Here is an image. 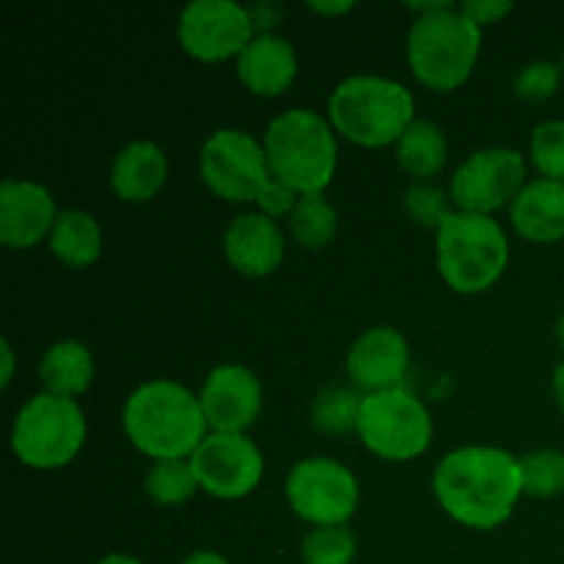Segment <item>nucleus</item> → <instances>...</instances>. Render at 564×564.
Listing matches in <instances>:
<instances>
[{"mask_svg": "<svg viewBox=\"0 0 564 564\" xmlns=\"http://www.w3.org/2000/svg\"><path fill=\"white\" fill-rule=\"evenodd\" d=\"M204 185L229 204H257L259 193L273 176L264 147L242 130H218L204 141L198 154Z\"/></svg>", "mask_w": 564, "mask_h": 564, "instance_id": "10", "label": "nucleus"}, {"mask_svg": "<svg viewBox=\"0 0 564 564\" xmlns=\"http://www.w3.org/2000/svg\"><path fill=\"white\" fill-rule=\"evenodd\" d=\"M165 180H169V158L152 141L127 143L110 165V187L121 202H152Z\"/></svg>", "mask_w": 564, "mask_h": 564, "instance_id": "20", "label": "nucleus"}, {"mask_svg": "<svg viewBox=\"0 0 564 564\" xmlns=\"http://www.w3.org/2000/svg\"><path fill=\"white\" fill-rule=\"evenodd\" d=\"M251 9L235 0H193L182 9L176 22V39L191 58L202 64L240 58L251 44L253 33Z\"/></svg>", "mask_w": 564, "mask_h": 564, "instance_id": "11", "label": "nucleus"}, {"mask_svg": "<svg viewBox=\"0 0 564 564\" xmlns=\"http://www.w3.org/2000/svg\"><path fill=\"white\" fill-rule=\"evenodd\" d=\"M336 231H339V215L325 193H308L297 198L290 215V235L295 237L297 246L308 251H323L334 242Z\"/></svg>", "mask_w": 564, "mask_h": 564, "instance_id": "24", "label": "nucleus"}, {"mask_svg": "<svg viewBox=\"0 0 564 564\" xmlns=\"http://www.w3.org/2000/svg\"><path fill=\"white\" fill-rule=\"evenodd\" d=\"M224 253L231 268L246 279H268L284 262V231L268 215L242 213L226 229Z\"/></svg>", "mask_w": 564, "mask_h": 564, "instance_id": "17", "label": "nucleus"}, {"mask_svg": "<svg viewBox=\"0 0 564 564\" xmlns=\"http://www.w3.org/2000/svg\"><path fill=\"white\" fill-rule=\"evenodd\" d=\"M58 209L44 185L31 180H3L0 185V242L11 251L36 248L53 231Z\"/></svg>", "mask_w": 564, "mask_h": 564, "instance_id": "16", "label": "nucleus"}, {"mask_svg": "<svg viewBox=\"0 0 564 564\" xmlns=\"http://www.w3.org/2000/svg\"><path fill=\"white\" fill-rule=\"evenodd\" d=\"M306 9L314 11V14H323V17H341V14H347V11L356 9V3H350V0H341V3H325V0H308Z\"/></svg>", "mask_w": 564, "mask_h": 564, "instance_id": "34", "label": "nucleus"}, {"mask_svg": "<svg viewBox=\"0 0 564 564\" xmlns=\"http://www.w3.org/2000/svg\"><path fill=\"white\" fill-rule=\"evenodd\" d=\"M297 193L295 191H290V187L286 185H281L279 180H270L268 185L262 187V193H259V198H257V207H259V213L262 215H268V218H290L292 215V209H295V204H297Z\"/></svg>", "mask_w": 564, "mask_h": 564, "instance_id": "32", "label": "nucleus"}, {"mask_svg": "<svg viewBox=\"0 0 564 564\" xmlns=\"http://www.w3.org/2000/svg\"><path fill=\"white\" fill-rule=\"evenodd\" d=\"M127 441L158 460H191L209 435L202 400L174 380H152L127 397L121 411Z\"/></svg>", "mask_w": 564, "mask_h": 564, "instance_id": "2", "label": "nucleus"}, {"mask_svg": "<svg viewBox=\"0 0 564 564\" xmlns=\"http://www.w3.org/2000/svg\"><path fill=\"white\" fill-rule=\"evenodd\" d=\"M435 262L441 279L457 295H479L505 275L510 242L490 215L455 213L435 231Z\"/></svg>", "mask_w": 564, "mask_h": 564, "instance_id": "5", "label": "nucleus"}, {"mask_svg": "<svg viewBox=\"0 0 564 564\" xmlns=\"http://www.w3.org/2000/svg\"><path fill=\"white\" fill-rule=\"evenodd\" d=\"M182 564H229V560H226V556H220L218 551H193L191 556H187L185 562Z\"/></svg>", "mask_w": 564, "mask_h": 564, "instance_id": "36", "label": "nucleus"}, {"mask_svg": "<svg viewBox=\"0 0 564 564\" xmlns=\"http://www.w3.org/2000/svg\"><path fill=\"white\" fill-rule=\"evenodd\" d=\"M512 229L529 242L551 246L564 240V182L532 180L510 204Z\"/></svg>", "mask_w": 564, "mask_h": 564, "instance_id": "19", "label": "nucleus"}, {"mask_svg": "<svg viewBox=\"0 0 564 564\" xmlns=\"http://www.w3.org/2000/svg\"><path fill=\"white\" fill-rule=\"evenodd\" d=\"M433 494L452 521L490 532L510 521L523 496L521 460L499 446H463L438 463Z\"/></svg>", "mask_w": 564, "mask_h": 564, "instance_id": "1", "label": "nucleus"}, {"mask_svg": "<svg viewBox=\"0 0 564 564\" xmlns=\"http://www.w3.org/2000/svg\"><path fill=\"white\" fill-rule=\"evenodd\" d=\"M394 158L408 176H413L416 182H430L444 171L446 158H449L444 130L435 121L416 119L397 141Z\"/></svg>", "mask_w": 564, "mask_h": 564, "instance_id": "23", "label": "nucleus"}, {"mask_svg": "<svg viewBox=\"0 0 564 564\" xmlns=\"http://www.w3.org/2000/svg\"><path fill=\"white\" fill-rule=\"evenodd\" d=\"M198 400L209 433H246L262 413V383L242 364H220L207 375Z\"/></svg>", "mask_w": 564, "mask_h": 564, "instance_id": "14", "label": "nucleus"}, {"mask_svg": "<svg viewBox=\"0 0 564 564\" xmlns=\"http://www.w3.org/2000/svg\"><path fill=\"white\" fill-rule=\"evenodd\" d=\"M39 380L44 391L55 397H75L86 394L94 380V356L83 341L64 339L55 341L39 364Z\"/></svg>", "mask_w": 564, "mask_h": 564, "instance_id": "21", "label": "nucleus"}, {"mask_svg": "<svg viewBox=\"0 0 564 564\" xmlns=\"http://www.w3.org/2000/svg\"><path fill=\"white\" fill-rule=\"evenodd\" d=\"M237 77L257 97H281L297 77L295 47L275 33H257L237 58Z\"/></svg>", "mask_w": 564, "mask_h": 564, "instance_id": "18", "label": "nucleus"}, {"mask_svg": "<svg viewBox=\"0 0 564 564\" xmlns=\"http://www.w3.org/2000/svg\"><path fill=\"white\" fill-rule=\"evenodd\" d=\"M286 505L301 521L317 527H347L361 501L358 479L334 457H306L286 474Z\"/></svg>", "mask_w": 564, "mask_h": 564, "instance_id": "9", "label": "nucleus"}, {"mask_svg": "<svg viewBox=\"0 0 564 564\" xmlns=\"http://www.w3.org/2000/svg\"><path fill=\"white\" fill-rule=\"evenodd\" d=\"M358 540L347 527H317L303 538L301 556L306 564H352Z\"/></svg>", "mask_w": 564, "mask_h": 564, "instance_id": "28", "label": "nucleus"}, {"mask_svg": "<svg viewBox=\"0 0 564 564\" xmlns=\"http://www.w3.org/2000/svg\"><path fill=\"white\" fill-rule=\"evenodd\" d=\"M97 564H143V562L135 560V556H127V554H110V556H105V560H99Z\"/></svg>", "mask_w": 564, "mask_h": 564, "instance_id": "38", "label": "nucleus"}, {"mask_svg": "<svg viewBox=\"0 0 564 564\" xmlns=\"http://www.w3.org/2000/svg\"><path fill=\"white\" fill-rule=\"evenodd\" d=\"M198 488L215 499H246L264 477V455L246 433H209L191 455Z\"/></svg>", "mask_w": 564, "mask_h": 564, "instance_id": "13", "label": "nucleus"}, {"mask_svg": "<svg viewBox=\"0 0 564 564\" xmlns=\"http://www.w3.org/2000/svg\"><path fill=\"white\" fill-rule=\"evenodd\" d=\"M328 121L356 147H397L416 121V99L391 77L352 75L330 91Z\"/></svg>", "mask_w": 564, "mask_h": 564, "instance_id": "3", "label": "nucleus"}, {"mask_svg": "<svg viewBox=\"0 0 564 564\" xmlns=\"http://www.w3.org/2000/svg\"><path fill=\"white\" fill-rule=\"evenodd\" d=\"M560 69L549 61H534V64L523 66L521 75L516 80V91L518 97L532 99V102H540V99L554 97L556 88H560Z\"/></svg>", "mask_w": 564, "mask_h": 564, "instance_id": "31", "label": "nucleus"}, {"mask_svg": "<svg viewBox=\"0 0 564 564\" xmlns=\"http://www.w3.org/2000/svg\"><path fill=\"white\" fill-rule=\"evenodd\" d=\"M345 367L352 386L367 394L400 389L411 367V347L400 330L378 325L352 341Z\"/></svg>", "mask_w": 564, "mask_h": 564, "instance_id": "15", "label": "nucleus"}, {"mask_svg": "<svg viewBox=\"0 0 564 564\" xmlns=\"http://www.w3.org/2000/svg\"><path fill=\"white\" fill-rule=\"evenodd\" d=\"M86 444V416L75 400L36 394L20 408L11 427L17 460L36 471H55L77 457Z\"/></svg>", "mask_w": 564, "mask_h": 564, "instance_id": "7", "label": "nucleus"}, {"mask_svg": "<svg viewBox=\"0 0 564 564\" xmlns=\"http://www.w3.org/2000/svg\"><path fill=\"white\" fill-rule=\"evenodd\" d=\"M521 460L523 494L534 499H551L564 490V452L560 449H534Z\"/></svg>", "mask_w": 564, "mask_h": 564, "instance_id": "27", "label": "nucleus"}, {"mask_svg": "<svg viewBox=\"0 0 564 564\" xmlns=\"http://www.w3.org/2000/svg\"><path fill=\"white\" fill-rule=\"evenodd\" d=\"M147 496L158 507H182L196 496L198 479L193 474L191 460H158L143 479Z\"/></svg>", "mask_w": 564, "mask_h": 564, "instance_id": "25", "label": "nucleus"}, {"mask_svg": "<svg viewBox=\"0 0 564 564\" xmlns=\"http://www.w3.org/2000/svg\"><path fill=\"white\" fill-rule=\"evenodd\" d=\"M460 11L471 17L479 28H485L510 14L512 3H505V0H468V3H460Z\"/></svg>", "mask_w": 564, "mask_h": 564, "instance_id": "33", "label": "nucleus"}, {"mask_svg": "<svg viewBox=\"0 0 564 564\" xmlns=\"http://www.w3.org/2000/svg\"><path fill=\"white\" fill-rule=\"evenodd\" d=\"M529 158L543 180L564 182V121H543L532 132Z\"/></svg>", "mask_w": 564, "mask_h": 564, "instance_id": "29", "label": "nucleus"}, {"mask_svg": "<svg viewBox=\"0 0 564 564\" xmlns=\"http://www.w3.org/2000/svg\"><path fill=\"white\" fill-rule=\"evenodd\" d=\"M405 209L411 215L413 224L424 226V229H441L446 218L455 209L449 207V198L441 187L430 185V182H413L405 193Z\"/></svg>", "mask_w": 564, "mask_h": 564, "instance_id": "30", "label": "nucleus"}, {"mask_svg": "<svg viewBox=\"0 0 564 564\" xmlns=\"http://www.w3.org/2000/svg\"><path fill=\"white\" fill-rule=\"evenodd\" d=\"M523 185H527V158L518 149L494 147L474 152L455 171L449 196L460 213L494 218V213L516 202Z\"/></svg>", "mask_w": 564, "mask_h": 564, "instance_id": "12", "label": "nucleus"}, {"mask_svg": "<svg viewBox=\"0 0 564 564\" xmlns=\"http://www.w3.org/2000/svg\"><path fill=\"white\" fill-rule=\"evenodd\" d=\"M356 433L380 460L408 463L422 457L433 441V416L408 389L364 394Z\"/></svg>", "mask_w": 564, "mask_h": 564, "instance_id": "8", "label": "nucleus"}, {"mask_svg": "<svg viewBox=\"0 0 564 564\" xmlns=\"http://www.w3.org/2000/svg\"><path fill=\"white\" fill-rule=\"evenodd\" d=\"M264 154L273 180L297 196L325 193L334 182L339 147L336 130L325 116L306 108H292L275 116L264 132Z\"/></svg>", "mask_w": 564, "mask_h": 564, "instance_id": "4", "label": "nucleus"}, {"mask_svg": "<svg viewBox=\"0 0 564 564\" xmlns=\"http://www.w3.org/2000/svg\"><path fill=\"white\" fill-rule=\"evenodd\" d=\"M554 397H556V405H560V411L564 413V361L554 372Z\"/></svg>", "mask_w": 564, "mask_h": 564, "instance_id": "37", "label": "nucleus"}, {"mask_svg": "<svg viewBox=\"0 0 564 564\" xmlns=\"http://www.w3.org/2000/svg\"><path fill=\"white\" fill-rule=\"evenodd\" d=\"M361 400L356 389H347V386H330L317 394V400L312 402V424L325 435H345L350 430H356L358 424V411H361Z\"/></svg>", "mask_w": 564, "mask_h": 564, "instance_id": "26", "label": "nucleus"}, {"mask_svg": "<svg viewBox=\"0 0 564 564\" xmlns=\"http://www.w3.org/2000/svg\"><path fill=\"white\" fill-rule=\"evenodd\" d=\"M47 240L53 257L72 270L91 268L102 257V229L83 209H61Z\"/></svg>", "mask_w": 564, "mask_h": 564, "instance_id": "22", "label": "nucleus"}, {"mask_svg": "<svg viewBox=\"0 0 564 564\" xmlns=\"http://www.w3.org/2000/svg\"><path fill=\"white\" fill-rule=\"evenodd\" d=\"M556 341H560V347L564 350V314L560 317V323H556Z\"/></svg>", "mask_w": 564, "mask_h": 564, "instance_id": "39", "label": "nucleus"}, {"mask_svg": "<svg viewBox=\"0 0 564 564\" xmlns=\"http://www.w3.org/2000/svg\"><path fill=\"white\" fill-rule=\"evenodd\" d=\"M482 50V28L449 6L416 17L408 31V64L413 77L433 91H455L471 77Z\"/></svg>", "mask_w": 564, "mask_h": 564, "instance_id": "6", "label": "nucleus"}, {"mask_svg": "<svg viewBox=\"0 0 564 564\" xmlns=\"http://www.w3.org/2000/svg\"><path fill=\"white\" fill-rule=\"evenodd\" d=\"M0 356H3V372H0V386H3V389H9L11 378H14V350H11L9 339H3V345H0Z\"/></svg>", "mask_w": 564, "mask_h": 564, "instance_id": "35", "label": "nucleus"}]
</instances>
